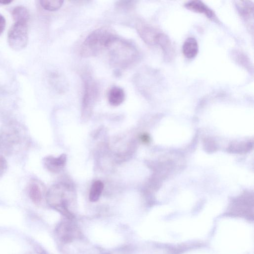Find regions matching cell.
<instances>
[{"label":"cell","instance_id":"1","mask_svg":"<svg viewBox=\"0 0 254 254\" xmlns=\"http://www.w3.org/2000/svg\"><path fill=\"white\" fill-rule=\"evenodd\" d=\"M107 48L109 49L111 62L117 66L127 67L137 58L136 48L131 44L116 36Z\"/></svg>","mask_w":254,"mask_h":254},{"label":"cell","instance_id":"2","mask_svg":"<svg viewBox=\"0 0 254 254\" xmlns=\"http://www.w3.org/2000/svg\"><path fill=\"white\" fill-rule=\"evenodd\" d=\"M116 35L105 28L92 32L85 39L81 47V55L85 57L97 55L107 48Z\"/></svg>","mask_w":254,"mask_h":254},{"label":"cell","instance_id":"3","mask_svg":"<svg viewBox=\"0 0 254 254\" xmlns=\"http://www.w3.org/2000/svg\"><path fill=\"white\" fill-rule=\"evenodd\" d=\"M9 46L14 50H20L26 47L28 41V24L15 22L7 35Z\"/></svg>","mask_w":254,"mask_h":254},{"label":"cell","instance_id":"4","mask_svg":"<svg viewBox=\"0 0 254 254\" xmlns=\"http://www.w3.org/2000/svg\"><path fill=\"white\" fill-rule=\"evenodd\" d=\"M58 237L64 243H69L80 234L77 226L70 219L62 221L56 229Z\"/></svg>","mask_w":254,"mask_h":254},{"label":"cell","instance_id":"5","mask_svg":"<svg viewBox=\"0 0 254 254\" xmlns=\"http://www.w3.org/2000/svg\"><path fill=\"white\" fill-rule=\"evenodd\" d=\"M137 32L142 40L147 44H156L158 36L160 33L154 27L146 23L140 22L137 24Z\"/></svg>","mask_w":254,"mask_h":254},{"label":"cell","instance_id":"6","mask_svg":"<svg viewBox=\"0 0 254 254\" xmlns=\"http://www.w3.org/2000/svg\"><path fill=\"white\" fill-rule=\"evenodd\" d=\"M236 5L239 13L248 24V27L253 31L254 4L251 1H236Z\"/></svg>","mask_w":254,"mask_h":254},{"label":"cell","instance_id":"7","mask_svg":"<svg viewBox=\"0 0 254 254\" xmlns=\"http://www.w3.org/2000/svg\"><path fill=\"white\" fill-rule=\"evenodd\" d=\"M185 7L195 12L204 14L210 19H215L213 11L202 1L198 0H190L185 4Z\"/></svg>","mask_w":254,"mask_h":254},{"label":"cell","instance_id":"8","mask_svg":"<svg viewBox=\"0 0 254 254\" xmlns=\"http://www.w3.org/2000/svg\"><path fill=\"white\" fill-rule=\"evenodd\" d=\"M98 93L96 83L90 78L85 80L83 103L85 105L94 101Z\"/></svg>","mask_w":254,"mask_h":254},{"label":"cell","instance_id":"9","mask_svg":"<svg viewBox=\"0 0 254 254\" xmlns=\"http://www.w3.org/2000/svg\"><path fill=\"white\" fill-rule=\"evenodd\" d=\"M182 51L184 55L188 59H191L194 58L198 51V43L193 37H189L185 41Z\"/></svg>","mask_w":254,"mask_h":254},{"label":"cell","instance_id":"10","mask_svg":"<svg viewBox=\"0 0 254 254\" xmlns=\"http://www.w3.org/2000/svg\"><path fill=\"white\" fill-rule=\"evenodd\" d=\"M66 155L62 154L58 157L49 156L45 158L44 164L46 168L53 172H58L64 165Z\"/></svg>","mask_w":254,"mask_h":254},{"label":"cell","instance_id":"11","mask_svg":"<svg viewBox=\"0 0 254 254\" xmlns=\"http://www.w3.org/2000/svg\"><path fill=\"white\" fill-rule=\"evenodd\" d=\"M162 49L164 55L167 59H171L173 56L174 49L169 38L166 34L160 32L158 36L156 44Z\"/></svg>","mask_w":254,"mask_h":254},{"label":"cell","instance_id":"12","mask_svg":"<svg viewBox=\"0 0 254 254\" xmlns=\"http://www.w3.org/2000/svg\"><path fill=\"white\" fill-rule=\"evenodd\" d=\"M125 94L122 88L118 86L112 87L108 95L109 103L114 106L121 104L125 100Z\"/></svg>","mask_w":254,"mask_h":254},{"label":"cell","instance_id":"13","mask_svg":"<svg viewBox=\"0 0 254 254\" xmlns=\"http://www.w3.org/2000/svg\"><path fill=\"white\" fill-rule=\"evenodd\" d=\"M12 16L15 22L28 24L30 19V13L27 8L23 6H17L12 11Z\"/></svg>","mask_w":254,"mask_h":254},{"label":"cell","instance_id":"14","mask_svg":"<svg viewBox=\"0 0 254 254\" xmlns=\"http://www.w3.org/2000/svg\"><path fill=\"white\" fill-rule=\"evenodd\" d=\"M29 197L35 203H39L42 199V191L39 184L32 182L28 187Z\"/></svg>","mask_w":254,"mask_h":254},{"label":"cell","instance_id":"15","mask_svg":"<svg viewBox=\"0 0 254 254\" xmlns=\"http://www.w3.org/2000/svg\"><path fill=\"white\" fill-rule=\"evenodd\" d=\"M104 188V185L100 181H95L92 185L89 198L91 202H95L97 201L102 192Z\"/></svg>","mask_w":254,"mask_h":254},{"label":"cell","instance_id":"16","mask_svg":"<svg viewBox=\"0 0 254 254\" xmlns=\"http://www.w3.org/2000/svg\"><path fill=\"white\" fill-rule=\"evenodd\" d=\"M42 7L48 11H55L59 9L64 3L60 0H42L40 1Z\"/></svg>","mask_w":254,"mask_h":254},{"label":"cell","instance_id":"17","mask_svg":"<svg viewBox=\"0 0 254 254\" xmlns=\"http://www.w3.org/2000/svg\"><path fill=\"white\" fill-rule=\"evenodd\" d=\"M7 168V162L2 156H0V177L3 174Z\"/></svg>","mask_w":254,"mask_h":254},{"label":"cell","instance_id":"18","mask_svg":"<svg viewBox=\"0 0 254 254\" xmlns=\"http://www.w3.org/2000/svg\"><path fill=\"white\" fill-rule=\"evenodd\" d=\"M6 25V21L4 17L0 14V35L4 30Z\"/></svg>","mask_w":254,"mask_h":254},{"label":"cell","instance_id":"19","mask_svg":"<svg viewBox=\"0 0 254 254\" xmlns=\"http://www.w3.org/2000/svg\"><path fill=\"white\" fill-rule=\"evenodd\" d=\"M11 0H0V3L2 4H7L11 2Z\"/></svg>","mask_w":254,"mask_h":254},{"label":"cell","instance_id":"20","mask_svg":"<svg viewBox=\"0 0 254 254\" xmlns=\"http://www.w3.org/2000/svg\"><path fill=\"white\" fill-rule=\"evenodd\" d=\"M141 140L143 142H147L148 141V137L146 134H143L141 137Z\"/></svg>","mask_w":254,"mask_h":254},{"label":"cell","instance_id":"21","mask_svg":"<svg viewBox=\"0 0 254 254\" xmlns=\"http://www.w3.org/2000/svg\"><path fill=\"white\" fill-rule=\"evenodd\" d=\"M38 253L39 254H47L45 251L42 250H38Z\"/></svg>","mask_w":254,"mask_h":254}]
</instances>
